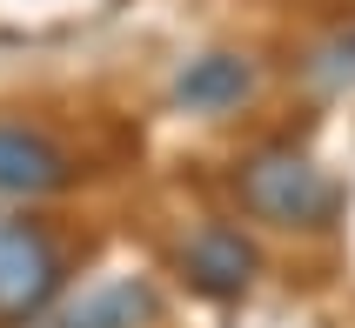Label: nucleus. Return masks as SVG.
Wrapping results in <instances>:
<instances>
[{
  "instance_id": "1",
  "label": "nucleus",
  "mask_w": 355,
  "mask_h": 328,
  "mask_svg": "<svg viewBox=\"0 0 355 328\" xmlns=\"http://www.w3.org/2000/svg\"><path fill=\"white\" fill-rule=\"evenodd\" d=\"M241 208L268 228H329L336 221V181L302 155V148H255L235 168Z\"/></svg>"
},
{
  "instance_id": "2",
  "label": "nucleus",
  "mask_w": 355,
  "mask_h": 328,
  "mask_svg": "<svg viewBox=\"0 0 355 328\" xmlns=\"http://www.w3.org/2000/svg\"><path fill=\"white\" fill-rule=\"evenodd\" d=\"M60 241L40 221H0V322H34L60 295Z\"/></svg>"
},
{
  "instance_id": "3",
  "label": "nucleus",
  "mask_w": 355,
  "mask_h": 328,
  "mask_svg": "<svg viewBox=\"0 0 355 328\" xmlns=\"http://www.w3.org/2000/svg\"><path fill=\"white\" fill-rule=\"evenodd\" d=\"M181 268H188V282H195L201 295L228 302V295H241L255 282L261 254H255V241H248L235 221H201V228L188 234V248H181Z\"/></svg>"
},
{
  "instance_id": "4",
  "label": "nucleus",
  "mask_w": 355,
  "mask_h": 328,
  "mask_svg": "<svg viewBox=\"0 0 355 328\" xmlns=\"http://www.w3.org/2000/svg\"><path fill=\"white\" fill-rule=\"evenodd\" d=\"M74 181V155L34 121H0V194H60Z\"/></svg>"
},
{
  "instance_id": "5",
  "label": "nucleus",
  "mask_w": 355,
  "mask_h": 328,
  "mask_svg": "<svg viewBox=\"0 0 355 328\" xmlns=\"http://www.w3.org/2000/svg\"><path fill=\"white\" fill-rule=\"evenodd\" d=\"M248 94H255V67L241 54H201L175 74V107H188V114H228Z\"/></svg>"
},
{
  "instance_id": "6",
  "label": "nucleus",
  "mask_w": 355,
  "mask_h": 328,
  "mask_svg": "<svg viewBox=\"0 0 355 328\" xmlns=\"http://www.w3.org/2000/svg\"><path fill=\"white\" fill-rule=\"evenodd\" d=\"M148 322H155V288L148 282H94L47 328H148Z\"/></svg>"
},
{
  "instance_id": "7",
  "label": "nucleus",
  "mask_w": 355,
  "mask_h": 328,
  "mask_svg": "<svg viewBox=\"0 0 355 328\" xmlns=\"http://www.w3.org/2000/svg\"><path fill=\"white\" fill-rule=\"evenodd\" d=\"M309 74L329 80V87H342V80H355V34H336L329 47H322L315 60H309Z\"/></svg>"
}]
</instances>
